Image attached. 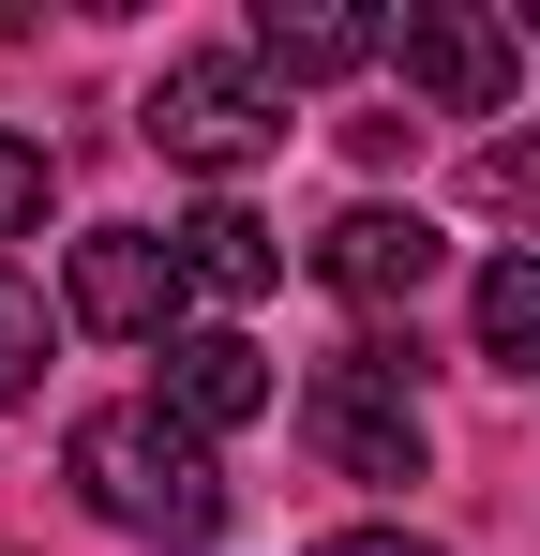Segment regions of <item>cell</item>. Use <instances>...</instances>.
Instances as JSON below:
<instances>
[{
    "label": "cell",
    "mask_w": 540,
    "mask_h": 556,
    "mask_svg": "<svg viewBox=\"0 0 540 556\" xmlns=\"http://www.w3.org/2000/svg\"><path fill=\"white\" fill-rule=\"evenodd\" d=\"M61 481L90 496V527H120V542H166V556L226 542V466L166 406H90L76 437H61Z\"/></svg>",
    "instance_id": "6da1fadb"
},
{
    "label": "cell",
    "mask_w": 540,
    "mask_h": 556,
    "mask_svg": "<svg viewBox=\"0 0 540 556\" xmlns=\"http://www.w3.org/2000/svg\"><path fill=\"white\" fill-rule=\"evenodd\" d=\"M166 166H195V181H241V166H270L285 151V91L256 76V46H195V61H166L151 76V121H136Z\"/></svg>",
    "instance_id": "7a4b0ae2"
},
{
    "label": "cell",
    "mask_w": 540,
    "mask_h": 556,
    "mask_svg": "<svg viewBox=\"0 0 540 556\" xmlns=\"http://www.w3.org/2000/svg\"><path fill=\"white\" fill-rule=\"evenodd\" d=\"M300 437L346 466V481H421V346L406 331H360L346 362H316Z\"/></svg>",
    "instance_id": "3957f363"
},
{
    "label": "cell",
    "mask_w": 540,
    "mask_h": 556,
    "mask_svg": "<svg viewBox=\"0 0 540 556\" xmlns=\"http://www.w3.org/2000/svg\"><path fill=\"white\" fill-rule=\"evenodd\" d=\"M390 61H406V91L450 105V121H496V105L526 91V30H511V15H480V0H406Z\"/></svg>",
    "instance_id": "277c9868"
},
{
    "label": "cell",
    "mask_w": 540,
    "mask_h": 556,
    "mask_svg": "<svg viewBox=\"0 0 540 556\" xmlns=\"http://www.w3.org/2000/svg\"><path fill=\"white\" fill-rule=\"evenodd\" d=\"M180 301H195V271H180V241H151V226H90L76 271H61V316L105 331V346H166Z\"/></svg>",
    "instance_id": "5b68a950"
},
{
    "label": "cell",
    "mask_w": 540,
    "mask_h": 556,
    "mask_svg": "<svg viewBox=\"0 0 540 556\" xmlns=\"http://www.w3.org/2000/svg\"><path fill=\"white\" fill-rule=\"evenodd\" d=\"M151 406H166V421H195V437H241V421H270V406H285V376H270L256 331H166Z\"/></svg>",
    "instance_id": "8992f818"
},
{
    "label": "cell",
    "mask_w": 540,
    "mask_h": 556,
    "mask_svg": "<svg viewBox=\"0 0 540 556\" xmlns=\"http://www.w3.org/2000/svg\"><path fill=\"white\" fill-rule=\"evenodd\" d=\"M316 286H331V301H360V316H390V301H421V286H436V226L360 195L346 226H316Z\"/></svg>",
    "instance_id": "52a82bcc"
},
{
    "label": "cell",
    "mask_w": 540,
    "mask_h": 556,
    "mask_svg": "<svg viewBox=\"0 0 540 556\" xmlns=\"http://www.w3.org/2000/svg\"><path fill=\"white\" fill-rule=\"evenodd\" d=\"M390 46V15H360V0H256V76L270 91H331Z\"/></svg>",
    "instance_id": "ba28073f"
},
{
    "label": "cell",
    "mask_w": 540,
    "mask_h": 556,
    "mask_svg": "<svg viewBox=\"0 0 540 556\" xmlns=\"http://www.w3.org/2000/svg\"><path fill=\"white\" fill-rule=\"evenodd\" d=\"M166 241H180V271H195V301H270V286H285V241H270L241 195H210V211L166 226Z\"/></svg>",
    "instance_id": "9c48e42d"
},
{
    "label": "cell",
    "mask_w": 540,
    "mask_h": 556,
    "mask_svg": "<svg viewBox=\"0 0 540 556\" xmlns=\"http://www.w3.org/2000/svg\"><path fill=\"white\" fill-rule=\"evenodd\" d=\"M480 362L540 376V256H496V271H480Z\"/></svg>",
    "instance_id": "30bf717a"
},
{
    "label": "cell",
    "mask_w": 540,
    "mask_h": 556,
    "mask_svg": "<svg viewBox=\"0 0 540 556\" xmlns=\"http://www.w3.org/2000/svg\"><path fill=\"white\" fill-rule=\"evenodd\" d=\"M46 346H61V301L0 271V406H30V391H46Z\"/></svg>",
    "instance_id": "8fae6325"
},
{
    "label": "cell",
    "mask_w": 540,
    "mask_h": 556,
    "mask_svg": "<svg viewBox=\"0 0 540 556\" xmlns=\"http://www.w3.org/2000/svg\"><path fill=\"white\" fill-rule=\"evenodd\" d=\"M465 195H480V211H540V121H526V136H480Z\"/></svg>",
    "instance_id": "7c38bea8"
},
{
    "label": "cell",
    "mask_w": 540,
    "mask_h": 556,
    "mask_svg": "<svg viewBox=\"0 0 540 556\" xmlns=\"http://www.w3.org/2000/svg\"><path fill=\"white\" fill-rule=\"evenodd\" d=\"M30 226H46V151L0 136V241H30Z\"/></svg>",
    "instance_id": "4fadbf2b"
},
{
    "label": "cell",
    "mask_w": 540,
    "mask_h": 556,
    "mask_svg": "<svg viewBox=\"0 0 540 556\" xmlns=\"http://www.w3.org/2000/svg\"><path fill=\"white\" fill-rule=\"evenodd\" d=\"M316 556H436V542H406V527H331Z\"/></svg>",
    "instance_id": "5bb4252c"
},
{
    "label": "cell",
    "mask_w": 540,
    "mask_h": 556,
    "mask_svg": "<svg viewBox=\"0 0 540 556\" xmlns=\"http://www.w3.org/2000/svg\"><path fill=\"white\" fill-rule=\"evenodd\" d=\"M526 30H540V15H526Z\"/></svg>",
    "instance_id": "9a60e30c"
}]
</instances>
